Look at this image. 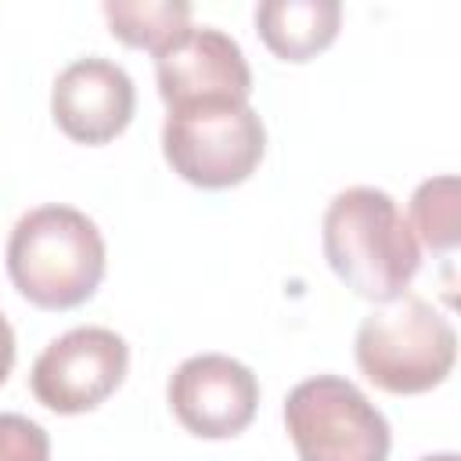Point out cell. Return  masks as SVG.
<instances>
[{
	"label": "cell",
	"mask_w": 461,
	"mask_h": 461,
	"mask_svg": "<svg viewBox=\"0 0 461 461\" xmlns=\"http://www.w3.org/2000/svg\"><path fill=\"white\" fill-rule=\"evenodd\" d=\"M457 176H429L411 194V230L432 256L450 259L457 249Z\"/></svg>",
	"instance_id": "7c38bea8"
},
{
	"label": "cell",
	"mask_w": 461,
	"mask_h": 461,
	"mask_svg": "<svg viewBox=\"0 0 461 461\" xmlns=\"http://www.w3.org/2000/svg\"><path fill=\"white\" fill-rule=\"evenodd\" d=\"M353 360L360 375L393 396H418L443 385L457 364V331L421 295H400L375 306L357 335Z\"/></svg>",
	"instance_id": "3957f363"
},
{
	"label": "cell",
	"mask_w": 461,
	"mask_h": 461,
	"mask_svg": "<svg viewBox=\"0 0 461 461\" xmlns=\"http://www.w3.org/2000/svg\"><path fill=\"white\" fill-rule=\"evenodd\" d=\"M11 367H14V331H11L7 317L0 313V385L7 382Z\"/></svg>",
	"instance_id": "5bb4252c"
},
{
	"label": "cell",
	"mask_w": 461,
	"mask_h": 461,
	"mask_svg": "<svg viewBox=\"0 0 461 461\" xmlns=\"http://www.w3.org/2000/svg\"><path fill=\"white\" fill-rule=\"evenodd\" d=\"M137 112V86L130 72L108 58H76L65 65L50 86L54 126L86 148L115 140Z\"/></svg>",
	"instance_id": "ba28073f"
},
{
	"label": "cell",
	"mask_w": 461,
	"mask_h": 461,
	"mask_svg": "<svg viewBox=\"0 0 461 461\" xmlns=\"http://www.w3.org/2000/svg\"><path fill=\"white\" fill-rule=\"evenodd\" d=\"M281 418L299 461H389L385 414L342 375H313L292 385Z\"/></svg>",
	"instance_id": "5b68a950"
},
{
	"label": "cell",
	"mask_w": 461,
	"mask_h": 461,
	"mask_svg": "<svg viewBox=\"0 0 461 461\" xmlns=\"http://www.w3.org/2000/svg\"><path fill=\"white\" fill-rule=\"evenodd\" d=\"M126 339L112 328L83 324L43 346V353L32 360L29 389L36 403L54 414H86L126 382Z\"/></svg>",
	"instance_id": "8992f818"
},
{
	"label": "cell",
	"mask_w": 461,
	"mask_h": 461,
	"mask_svg": "<svg viewBox=\"0 0 461 461\" xmlns=\"http://www.w3.org/2000/svg\"><path fill=\"white\" fill-rule=\"evenodd\" d=\"M0 461H50V436L40 421L0 411Z\"/></svg>",
	"instance_id": "4fadbf2b"
},
{
	"label": "cell",
	"mask_w": 461,
	"mask_h": 461,
	"mask_svg": "<svg viewBox=\"0 0 461 461\" xmlns=\"http://www.w3.org/2000/svg\"><path fill=\"white\" fill-rule=\"evenodd\" d=\"M256 32L263 47L288 65L324 54L342 29L339 0H263L256 7Z\"/></svg>",
	"instance_id": "30bf717a"
},
{
	"label": "cell",
	"mask_w": 461,
	"mask_h": 461,
	"mask_svg": "<svg viewBox=\"0 0 461 461\" xmlns=\"http://www.w3.org/2000/svg\"><path fill=\"white\" fill-rule=\"evenodd\" d=\"M101 14L108 32L133 50L166 54L191 32V4L187 0H104Z\"/></svg>",
	"instance_id": "8fae6325"
},
{
	"label": "cell",
	"mask_w": 461,
	"mask_h": 461,
	"mask_svg": "<svg viewBox=\"0 0 461 461\" xmlns=\"http://www.w3.org/2000/svg\"><path fill=\"white\" fill-rule=\"evenodd\" d=\"M321 249L331 274L375 306L407 295L421 270V245L396 198L367 184L346 187L328 202Z\"/></svg>",
	"instance_id": "6da1fadb"
},
{
	"label": "cell",
	"mask_w": 461,
	"mask_h": 461,
	"mask_svg": "<svg viewBox=\"0 0 461 461\" xmlns=\"http://www.w3.org/2000/svg\"><path fill=\"white\" fill-rule=\"evenodd\" d=\"M418 461H461L454 450H436V454H425V457H418Z\"/></svg>",
	"instance_id": "9a60e30c"
},
{
	"label": "cell",
	"mask_w": 461,
	"mask_h": 461,
	"mask_svg": "<svg viewBox=\"0 0 461 461\" xmlns=\"http://www.w3.org/2000/svg\"><path fill=\"white\" fill-rule=\"evenodd\" d=\"M108 249L76 205H36L7 234V277L40 310H76L104 281Z\"/></svg>",
	"instance_id": "7a4b0ae2"
},
{
	"label": "cell",
	"mask_w": 461,
	"mask_h": 461,
	"mask_svg": "<svg viewBox=\"0 0 461 461\" xmlns=\"http://www.w3.org/2000/svg\"><path fill=\"white\" fill-rule=\"evenodd\" d=\"M173 418L198 439H234L259 411V378L227 353H194L166 382Z\"/></svg>",
	"instance_id": "52a82bcc"
},
{
	"label": "cell",
	"mask_w": 461,
	"mask_h": 461,
	"mask_svg": "<svg viewBox=\"0 0 461 461\" xmlns=\"http://www.w3.org/2000/svg\"><path fill=\"white\" fill-rule=\"evenodd\" d=\"M267 155V126L249 101H194L166 108L162 158L202 191L245 184Z\"/></svg>",
	"instance_id": "277c9868"
},
{
	"label": "cell",
	"mask_w": 461,
	"mask_h": 461,
	"mask_svg": "<svg viewBox=\"0 0 461 461\" xmlns=\"http://www.w3.org/2000/svg\"><path fill=\"white\" fill-rule=\"evenodd\" d=\"M155 83L166 108L252 97V68L241 43L212 25H191V32L176 47L158 54Z\"/></svg>",
	"instance_id": "9c48e42d"
}]
</instances>
